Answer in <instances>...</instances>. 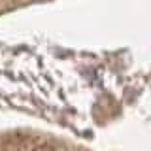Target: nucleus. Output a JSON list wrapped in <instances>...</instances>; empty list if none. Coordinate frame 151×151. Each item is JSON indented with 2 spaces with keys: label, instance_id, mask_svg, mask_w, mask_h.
Here are the masks:
<instances>
[{
  "label": "nucleus",
  "instance_id": "f257e3e1",
  "mask_svg": "<svg viewBox=\"0 0 151 151\" xmlns=\"http://www.w3.org/2000/svg\"><path fill=\"white\" fill-rule=\"evenodd\" d=\"M32 151H51L49 145H38V147H34Z\"/></svg>",
  "mask_w": 151,
  "mask_h": 151
}]
</instances>
